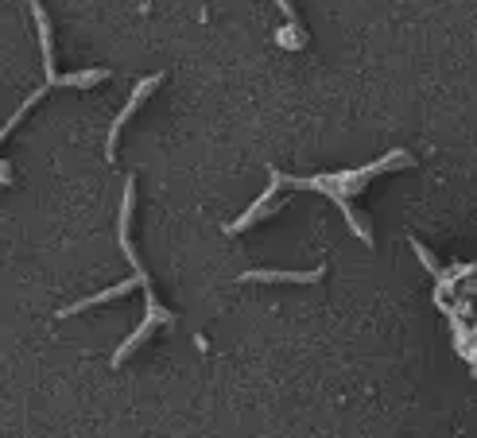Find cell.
Returning a JSON list of instances; mask_svg holds the SVG:
<instances>
[{
    "instance_id": "1",
    "label": "cell",
    "mask_w": 477,
    "mask_h": 438,
    "mask_svg": "<svg viewBox=\"0 0 477 438\" xmlns=\"http://www.w3.org/2000/svg\"><path fill=\"white\" fill-rule=\"evenodd\" d=\"M396 167H412V155H407L404 148H396V152H388L384 160H376V163H365L358 167V171H334V175H315V178H287L280 171H272V178L280 186H295V190H318V194H330L338 202V210L346 213V226L358 233V237L365 244H373V229L361 221V213L350 206V194H358V190H365V183L376 175H384V171H396Z\"/></svg>"
},
{
    "instance_id": "2",
    "label": "cell",
    "mask_w": 477,
    "mask_h": 438,
    "mask_svg": "<svg viewBox=\"0 0 477 438\" xmlns=\"http://www.w3.org/2000/svg\"><path fill=\"white\" fill-rule=\"evenodd\" d=\"M132 202H136V178L128 175L125 178V198H120V249H125V260L132 264V272H136V284L144 287V295H148V314L168 326L175 314L160 307V299H155V291H152V279H148V272H144L140 256H136V249H132V237H128V229H132Z\"/></svg>"
},
{
    "instance_id": "3",
    "label": "cell",
    "mask_w": 477,
    "mask_h": 438,
    "mask_svg": "<svg viewBox=\"0 0 477 438\" xmlns=\"http://www.w3.org/2000/svg\"><path fill=\"white\" fill-rule=\"evenodd\" d=\"M31 16H36V28H39L43 74H47V86H74V89H90V86H97V82H105L109 70H82V74H59V70H54V39H51V24H47V12H43L39 0H31Z\"/></svg>"
},
{
    "instance_id": "4",
    "label": "cell",
    "mask_w": 477,
    "mask_h": 438,
    "mask_svg": "<svg viewBox=\"0 0 477 438\" xmlns=\"http://www.w3.org/2000/svg\"><path fill=\"white\" fill-rule=\"evenodd\" d=\"M160 82H163V74H148V78H144V82H140L136 89H132L128 105H125V109H120V113H117L113 128H109V140H105V160H109V163L117 160V140H120V128L128 125V120H132V113H136V109L144 105V101H148V94H152V89L160 86Z\"/></svg>"
},
{
    "instance_id": "5",
    "label": "cell",
    "mask_w": 477,
    "mask_h": 438,
    "mask_svg": "<svg viewBox=\"0 0 477 438\" xmlns=\"http://www.w3.org/2000/svg\"><path fill=\"white\" fill-rule=\"evenodd\" d=\"M326 268H310V272H276V268H252L241 276V284H318Z\"/></svg>"
},
{
    "instance_id": "6",
    "label": "cell",
    "mask_w": 477,
    "mask_h": 438,
    "mask_svg": "<svg viewBox=\"0 0 477 438\" xmlns=\"http://www.w3.org/2000/svg\"><path fill=\"white\" fill-rule=\"evenodd\" d=\"M276 190H280V183H276V178H272V186L264 190V194H260L257 202H252V206H249L245 213H241L237 221H229V226H226V233H245L249 226H257L260 218H268V213H276V210H280L284 202H276Z\"/></svg>"
},
{
    "instance_id": "7",
    "label": "cell",
    "mask_w": 477,
    "mask_h": 438,
    "mask_svg": "<svg viewBox=\"0 0 477 438\" xmlns=\"http://www.w3.org/2000/svg\"><path fill=\"white\" fill-rule=\"evenodd\" d=\"M276 4H280V12L287 16V28L276 31V43H280V47H287V51H299L307 39H303V24H299L295 4H292V0H276Z\"/></svg>"
},
{
    "instance_id": "8",
    "label": "cell",
    "mask_w": 477,
    "mask_h": 438,
    "mask_svg": "<svg viewBox=\"0 0 477 438\" xmlns=\"http://www.w3.org/2000/svg\"><path fill=\"white\" fill-rule=\"evenodd\" d=\"M407 244H412V249H415V256H419V260H424V264H427V272H435V276H442V268H439V260H435V256H431V252L424 249V244H419L415 237H412V241H407Z\"/></svg>"
}]
</instances>
